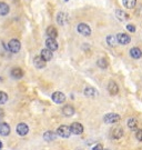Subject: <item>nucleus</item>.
Here are the masks:
<instances>
[{
    "mask_svg": "<svg viewBox=\"0 0 142 150\" xmlns=\"http://www.w3.org/2000/svg\"><path fill=\"white\" fill-rule=\"evenodd\" d=\"M8 48L12 54H18L21 49V43L18 39H11L8 42Z\"/></svg>",
    "mask_w": 142,
    "mask_h": 150,
    "instance_id": "f257e3e1",
    "label": "nucleus"
},
{
    "mask_svg": "<svg viewBox=\"0 0 142 150\" xmlns=\"http://www.w3.org/2000/svg\"><path fill=\"white\" fill-rule=\"evenodd\" d=\"M77 31L79 32L80 35L84 36V37H88V36L91 35V28H90L89 25H87L84 22H81L77 27Z\"/></svg>",
    "mask_w": 142,
    "mask_h": 150,
    "instance_id": "f03ea898",
    "label": "nucleus"
},
{
    "mask_svg": "<svg viewBox=\"0 0 142 150\" xmlns=\"http://www.w3.org/2000/svg\"><path fill=\"white\" fill-rule=\"evenodd\" d=\"M56 134H58L59 137H61V138H69V137H70V134H71L70 127L62 125V126L58 127V129H57V132H56Z\"/></svg>",
    "mask_w": 142,
    "mask_h": 150,
    "instance_id": "7ed1b4c3",
    "label": "nucleus"
},
{
    "mask_svg": "<svg viewBox=\"0 0 142 150\" xmlns=\"http://www.w3.org/2000/svg\"><path fill=\"white\" fill-rule=\"evenodd\" d=\"M51 99H52L53 102H56L58 105H61V103H63V102L66 101V95L63 92H61V91H56V92L52 93Z\"/></svg>",
    "mask_w": 142,
    "mask_h": 150,
    "instance_id": "20e7f679",
    "label": "nucleus"
},
{
    "mask_svg": "<svg viewBox=\"0 0 142 150\" xmlns=\"http://www.w3.org/2000/svg\"><path fill=\"white\" fill-rule=\"evenodd\" d=\"M120 120V116L117 115V113H107L105 117H103V121L105 123H116Z\"/></svg>",
    "mask_w": 142,
    "mask_h": 150,
    "instance_id": "39448f33",
    "label": "nucleus"
},
{
    "mask_svg": "<svg viewBox=\"0 0 142 150\" xmlns=\"http://www.w3.org/2000/svg\"><path fill=\"white\" fill-rule=\"evenodd\" d=\"M117 41L120 43V45H128L131 41V38L129 35L126 33H123V32H120L117 35Z\"/></svg>",
    "mask_w": 142,
    "mask_h": 150,
    "instance_id": "423d86ee",
    "label": "nucleus"
},
{
    "mask_svg": "<svg viewBox=\"0 0 142 150\" xmlns=\"http://www.w3.org/2000/svg\"><path fill=\"white\" fill-rule=\"evenodd\" d=\"M70 131H71V134L79 136L83 132V126L79 122H73L70 126Z\"/></svg>",
    "mask_w": 142,
    "mask_h": 150,
    "instance_id": "0eeeda50",
    "label": "nucleus"
},
{
    "mask_svg": "<svg viewBox=\"0 0 142 150\" xmlns=\"http://www.w3.org/2000/svg\"><path fill=\"white\" fill-rule=\"evenodd\" d=\"M16 131L19 136H22V137H23V136L28 134V132H29V127H28V125H26V123L21 122L17 126Z\"/></svg>",
    "mask_w": 142,
    "mask_h": 150,
    "instance_id": "6e6552de",
    "label": "nucleus"
},
{
    "mask_svg": "<svg viewBox=\"0 0 142 150\" xmlns=\"http://www.w3.org/2000/svg\"><path fill=\"white\" fill-rule=\"evenodd\" d=\"M46 46L51 51H56L58 49V42L56 41L54 38H48L47 40H46Z\"/></svg>",
    "mask_w": 142,
    "mask_h": 150,
    "instance_id": "1a4fd4ad",
    "label": "nucleus"
},
{
    "mask_svg": "<svg viewBox=\"0 0 142 150\" xmlns=\"http://www.w3.org/2000/svg\"><path fill=\"white\" fill-rule=\"evenodd\" d=\"M68 20H69V17L67 13H64V12H59L58 15H57V22H58L60 26L67 25V23H68Z\"/></svg>",
    "mask_w": 142,
    "mask_h": 150,
    "instance_id": "9d476101",
    "label": "nucleus"
},
{
    "mask_svg": "<svg viewBox=\"0 0 142 150\" xmlns=\"http://www.w3.org/2000/svg\"><path fill=\"white\" fill-rule=\"evenodd\" d=\"M33 64H35V67L38 68V69H42V68L46 67L47 61H45V60L42 59L41 56H36L35 59H33Z\"/></svg>",
    "mask_w": 142,
    "mask_h": 150,
    "instance_id": "9b49d317",
    "label": "nucleus"
},
{
    "mask_svg": "<svg viewBox=\"0 0 142 150\" xmlns=\"http://www.w3.org/2000/svg\"><path fill=\"white\" fill-rule=\"evenodd\" d=\"M40 56H41V58L45 61H50V60L52 59V51L51 50H49L48 48H46V49H42L41 50V52H40Z\"/></svg>",
    "mask_w": 142,
    "mask_h": 150,
    "instance_id": "f8f14e48",
    "label": "nucleus"
},
{
    "mask_svg": "<svg viewBox=\"0 0 142 150\" xmlns=\"http://www.w3.org/2000/svg\"><path fill=\"white\" fill-rule=\"evenodd\" d=\"M10 126L8 125V123L6 122H1L0 123V136H8V134H10Z\"/></svg>",
    "mask_w": 142,
    "mask_h": 150,
    "instance_id": "ddd939ff",
    "label": "nucleus"
},
{
    "mask_svg": "<svg viewBox=\"0 0 142 150\" xmlns=\"http://www.w3.org/2000/svg\"><path fill=\"white\" fill-rule=\"evenodd\" d=\"M116 17L120 20V21H126V20H129V19H130V16L126 13V11L120 10V9L116 10Z\"/></svg>",
    "mask_w": 142,
    "mask_h": 150,
    "instance_id": "4468645a",
    "label": "nucleus"
},
{
    "mask_svg": "<svg viewBox=\"0 0 142 150\" xmlns=\"http://www.w3.org/2000/svg\"><path fill=\"white\" fill-rule=\"evenodd\" d=\"M108 91L110 92V95H112V96H114V95H117L119 92V87H118V85L114 81H110L108 83Z\"/></svg>",
    "mask_w": 142,
    "mask_h": 150,
    "instance_id": "2eb2a0df",
    "label": "nucleus"
},
{
    "mask_svg": "<svg viewBox=\"0 0 142 150\" xmlns=\"http://www.w3.org/2000/svg\"><path fill=\"white\" fill-rule=\"evenodd\" d=\"M10 75L13 79H21V78L23 77V71H22L21 68H18V67H17V68H13V69L11 70Z\"/></svg>",
    "mask_w": 142,
    "mask_h": 150,
    "instance_id": "dca6fc26",
    "label": "nucleus"
},
{
    "mask_svg": "<svg viewBox=\"0 0 142 150\" xmlns=\"http://www.w3.org/2000/svg\"><path fill=\"white\" fill-rule=\"evenodd\" d=\"M62 113L63 116H66V117H72L74 115V108L72 106H70V105H66L62 108Z\"/></svg>",
    "mask_w": 142,
    "mask_h": 150,
    "instance_id": "f3484780",
    "label": "nucleus"
},
{
    "mask_svg": "<svg viewBox=\"0 0 142 150\" xmlns=\"http://www.w3.org/2000/svg\"><path fill=\"white\" fill-rule=\"evenodd\" d=\"M83 93L85 97H90V98H93V97L98 96V91L95 90V88H92V87H87V88H84Z\"/></svg>",
    "mask_w": 142,
    "mask_h": 150,
    "instance_id": "a211bd4d",
    "label": "nucleus"
},
{
    "mask_svg": "<svg viewBox=\"0 0 142 150\" xmlns=\"http://www.w3.org/2000/svg\"><path fill=\"white\" fill-rule=\"evenodd\" d=\"M57 137H58V134L53 131H46L43 134V139L46 141H53V140L57 139Z\"/></svg>",
    "mask_w": 142,
    "mask_h": 150,
    "instance_id": "6ab92c4d",
    "label": "nucleus"
},
{
    "mask_svg": "<svg viewBox=\"0 0 142 150\" xmlns=\"http://www.w3.org/2000/svg\"><path fill=\"white\" fill-rule=\"evenodd\" d=\"M130 56H131L132 58H134V59H140L142 56V51L140 48H138V47H134V48H132L130 50Z\"/></svg>",
    "mask_w": 142,
    "mask_h": 150,
    "instance_id": "aec40b11",
    "label": "nucleus"
},
{
    "mask_svg": "<svg viewBox=\"0 0 142 150\" xmlns=\"http://www.w3.org/2000/svg\"><path fill=\"white\" fill-rule=\"evenodd\" d=\"M46 33H47V36L49 38H54V39H56V38L58 37V30L54 27H52V26H50V27L47 28Z\"/></svg>",
    "mask_w": 142,
    "mask_h": 150,
    "instance_id": "412c9836",
    "label": "nucleus"
},
{
    "mask_svg": "<svg viewBox=\"0 0 142 150\" xmlns=\"http://www.w3.org/2000/svg\"><path fill=\"white\" fill-rule=\"evenodd\" d=\"M10 11L9 6L7 5L6 2H0V16H6L8 15Z\"/></svg>",
    "mask_w": 142,
    "mask_h": 150,
    "instance_id": "4be33fe9",
    "label": "nucleus"
},
{
    "mask_svg": "<svg viewBox=\"0 0 142 150\" xmlns=\"http://www.w3.org/2000/svg\"><path fill=\"white\" fill-rule=\"evenodd\" d=\"M122 136H123V130H122V128L118 127V128L113 129V131H112V137H113V139H120Z\"/></svg>",
    "mask_w": 142,
    "mask_h": 150,
    "instance_id": "5701e85b",
    "label": "nucleus"
},
{
    "mask_svg": "<svg viewBox=\"0 0 142 150\" xmlns=\"http://www.w3.org/2000/svg\"><path fill=\"white\" fill-rule=\"evenodd\" d=\"M122 4L128 9H132L137 5V0H122Z\"/></svg>",
    "mask_w": 142,
    "mask_h": 150,
    "instance_id": "b1692460",
    "label": "nucleus"
},
{
    "mask_svg": "<svg viewBox=\"0 0 142 150\" xmlns=\"http://www.w3.org/2000/svg\"><path fill=\"white\" fill-rule=\"evenodd\" d=\"M128 127L131 130H136L138 128V120L136 118H130L128 120Z\"/></svg>",
    "mask_w": 142,
    "mask_h": 150,
    "instance_id": "393cba45",
    "label": "nucleus"
},
{
    "mask_svg": "<svg viewBox=\"0 0 142 150\" xmlns=\"http://www.w3.org/2000/svg\"><path fill=\"white\" fill-rule=\"evenodd\" d=\"M107 42H108V45L111 46V47H114V46H116V43L118 42V41H117V37H114L113 35L108 36V37H107Z\"/></svg>",
    "mask_w": 142,
    "mask_h": 150,
    "instance_id": "a878e982",
    "label": "nucleus"
},
{
    "mask_svg": "<svg viewBox=\"0 0 142 150\" xmlns=\"http://www.w3.org/2000/svg\"><path fill=\"white\" fill-rule=\"evenodd\" d=\"M97 64H98V67L101 68V69H105L108 67V61L105 58H100V59L97 61Z\"/></svg>",
    "mask_w": 142,
    "mask_h": 150,
    "instance_id": "bb28decb",
    "label": "nucleus"
},
{
    "mask_svg": "<svg viewBox=\"0 0 142 150\" xmlns=\"http://www.w3.org/2000/svg\"><path fill=\"white\" fill-rule=\"evenodd\" d=\"M8 101V95L5 91H0V105H4Z\"/></svg>",
    "mask_w": 142,
    "mask_h": 150,
    "instance_id": "cd10ccee",
    "label": "nucleus"
},
{
    "mask_svg": "<svg viewBox=\"0 0 142 150\" xmlns=\"http://www.w3.org/2000/svg\"><path fill=\"white\" fill-rule=\"evenodd\" d=\"M126 29H128V31H130V32L136 31V27H134V25H131V23L126 25Z\"/></svg>",
    "mask_w": 142,
    "mask_h": 150,
    "instance_id": "c85d7f7f",
    "label": "nucleus"
},
{
    "mask_svg": "<svg viewBox=\"0 0 142 150\" xmlns=\"http://www.w3.org/2000/svg\"><path fill=\"white\" fill-rule=\"evenodd\" d=\"M136 137H137V139L139 140V141H141L142 142V129L138 130L137 134H136Z\"/></svg>",
    "mask_w": 142,
    "mask_h": 150,
    "instance_id": "c756f323",
    "label": "nucleus"
},
{
    "mask_svg": "<svg viewBox=\"0 0 142 150\" xmlns=\"http://www.w3.org/2000/svg\"><path fill=\"white\" fill-rule=\"evenodd\" d=\"M92 150H103V146L101 145V144H98V145L93 146Z\"/></svg>",
    "mask_w": 142,
    "mask_h": 150,
    "instance_id": "7c9ffc66",
    "label": "nucleus"
},
{
    "mask_svg": "<svg viewBox=\"0 0 142 150\" xmlns=\"http://www.w3.org/2000/svg\"><path fill=\"white\" fill-rule=\"evenodd\" d=\"M1 148H2V142L0 141V150H1Z\"/></svg>",
    "mask_w": 142,
    "mask_h": 150,
    "instance_id": "2f4dec72",
    "label": "nucleus"
},
{
    "mask_svg": "<svg viewBox=\"0 0 142 150\" xmlns=\"http://www.w3.org/2000/svg\"><path fill=\"white\" fill-rule=\"evenodd\" d=\"M76 150H82V149H76Z\"/></svg>",
    "mask_w": 142,
    "mask_h": 150,
    "instance_id": "473e14b6",
    "label": "nucleus"
},
{
    "mask_svg": "<svg viewBox=\"0 0 142 150\" xmlns=\"http://www.w3.org/2000/svg\"><path fill=\"white\" fill-rule=\"evenodd\" d=\"M66 1H68V0H66Z\"/></svg>",
    "mask_w": 142,
    "mask_h": 150,
    "instance_id": "72a5a7b5",
    "label": "nucleus"
}]
</instances>
